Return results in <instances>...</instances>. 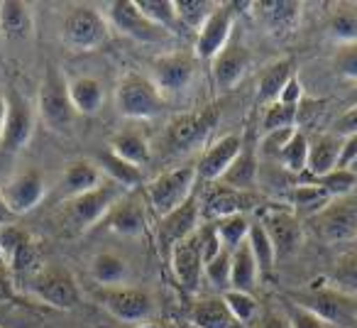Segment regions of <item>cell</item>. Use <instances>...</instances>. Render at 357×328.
<instances>
[{"instance_id": "cell-1", "label": "cell", "mask_w": 357, "mask_h": 328, "mask_svg": "<svg viewBox=\"0 0 357 328\" xmlns=\"http://www.w3.org/2000/svg\"><path fill=\"white\" fill-rule=\"evenodd\" d=\"M115 105H118V113L128 120H152L164 110L167 98L159 94V89L149 76L128 71L118 81Z\"/></svg>"}, {"instance_id": "cell-2", "label": "cell", "mask_w": 357, "mask_h": 328, "mask_svg": "<svg viewBox=\"0 0 357 328\" xmlns=\"http://www.w3.org/2000/svg\"><path fill=\"white\" fill-rule=\"evenodd\" d=\"M37 110L40 118L52 133L66 135L76 120V110L69 96V81L64 79L56 66H50L45 71V79L40 84V96H37Z\"/></svg>"}, {"instance_id": "cell-3", "label": "cell", "mask_w": 357, "mask_h": 328, "mask_svg": "<svg viewBox=\"0 0 357 328\" xmlns=\"http://www.w3.org/2000/svg\"><path fill=\"white\" fill-rule=\"evenodd\" d=\"M125 194H130V191H125L123 186L115 184V181L103 179V184L96 186V189L89 191V194H81V196H74V199L64 201L66 223H69L74 230H79V233L91 230L93 225H100V221L105 218V214H108Z\"/></svg>"}, {"instance_id": "cell-4", "label": "cell", "mask_w": 357, "mask_h": 328, "mask_svg": "<svg viewBox=\"0 0 357 328\" xmlns=\"http://www.w3.org/2000/svg\"><path fill=\"white\" fill-rule=\"evenodd\" d=\"M110 37V27L103 13L93 6H76L61 22V40L74 52H93Z\"/></svg>"}, {"instance_id": "cell-5", "label": "cell", "mask_w": 357, "mask_h": 328, "mask_svg": "<svg viewBox=\"0 0 357 328\" xmlns=\"http://www.w3.org/2000/svg\"><path fill=\"white\" fill-rule=\"evenodd\" d=\"M220 120L218 108H204L199 113H181L172 118L164 130V147L172 154H184L199 149L208 140Z\"/></svg>"}, {"instance_id": "cell-6", "label": "cell", "mask_w": 357, "mask_h": 328, "mask_svg": "<svg viewBox=\"0 0 357 328\" xmlns=\"http://www.w3.org/2000/svg\"><path fill=\"white\" fill-rule=\"evenodd\" d=\"M196 179H199L196 177V167L194 164H186V167L164 172L157 179L149 181L144 186V194H147V201L154 214L162 218V216L172 214L174 209H178L196 191Z\"/></svg>"}, {"instance_id": "cell-7", "label": "cell", "mask_w": 357, "mask_h": 328, "mask_svg": "<svg viewBox=\"0 0 357 328\" xmlns=\"http://www.w3.org/2000/svg\"><path fill=\"white\" fill-rule=\"evenodd\" d=\"M103 17L110 30H115L123 37H130L135 42H142V45H162V42H167L172 37L167 30L154 25L149 17H144L135 0H113V3H105Z\"/></svg>"}, {"instance_id": "cell-8", "label": "cell", "mask_w": 357, "mask_h": 328, "mask_svg": "<svg viewBox=\"0 0 357 328\" xmlns=\"http://www.w3.org/2000/svg\"><path fill=\"white\" fill-rule=\"evenodd\" d=\"M30 292L42 304L59 308V311H71L81 301L79 284L64 264H45L37 269L30 279Z\"/></svg>"}, {"instance_id": "cell-9", "label": "cell", "mask_w": 357, "mask_h": 328, "mask_svg": "<svg viewBox=\"0 0 357 328\" xmlns=\"http://www.w3.org/2000/svg\"><path fill=\"white\" fill-rule=\"evenodd\" d=\"M93 299L110 313L113 318L123 323H139L149 321L154 313V299L147 289L142 287H130V284H120V287H96Z\"/></svg>"}, {"instance_id": "cell-10", "label": "cell", "mask_w": 357, "mask_h": 328, "mask_svg": "<svg viewBox=\"0 0 357 328\" xmlns=\"http://www.w3.org/2000/svg\"><path fill=\"white\" fill-rule=\"evenodd\" d=\"M37 113L32 103L15 89L6 91V120L0 130V149L6 152H20L30 144L35 135Z\"/></svg>"}, {"instance_id": "cell-11", "label": "cell", "mask_w": 357, "mask_h": 328, "mask_svg": "<svg viewBox=\"0 0 357 328\" xmlns=\"http://www.w3.org/2000/svg\"><path fill=\"white\" fill-rule=\"evenodd\" d=\"M308 225L313 228V233L326 243H342V240L357 238V199L345 201V199H333L326 209H321L318 214H313L308 218Z\"/></svg>"}, {"instance_id": "cell-12", "label": "cell", "mask_w": 357, "mask_h": 328, "mask_svg": "<svg viewBox=\"0 0 357 328\" xmlns=\"http://www.w3.org/2000/svg\"><path fill=\"white\" fill-rule=\"evenodd\" d=\"M196 66H199V59H196L194 52H169V54H162L154 59L152 81L162 96L181 94L194 81Z\"/></svg>"}, {"instance_id": "cell-13", "label": "cell", "mask_w": 357, "mask_h": 328, "mask_svg": "<svg viewBox=\"0 0 357 328\" xmlns=\"http://www.w3.org/2000/svg\"><path fill=\"white\" fill-rule=\"evenodd\" d=\"M47 194V181H45V174H42L37 167H27L25 172L15 174L10 181L0 186V196L6 201V206L10 209L13 216H25L30 214L32 209L42 204Z\"/></svg>"}, {"instance_id": "cell-14", "label": "cell", "mask_w": 357, "mask_h": 328, "mask_svg": "<svg viewBox=\"0 0 357 328\" xmlns=\"http://www.w3.org/2000/svg\"><path fill=\"white\" fill-rule=\"evenodd\" d=\"M235 8H238L235 3H218V8L211 13L208 20L201 25L199 37H196V47H194L196 59L213 61L215 57L223 52V47L228 45L230 35H233Z\"/></svg>"}, {"instance_id": "cell-15", "label": "cell", "mask_w": 357, "mask_h": 328, "mask_svg": "<svg viewBox=\"0 0 357 328\" xmlns=\"http://www.w3.org/2000/svg\"><path fill=\"white\" fill-rule=\"evenodd\" d=\"M296 306H303L306 311L316 313L326 326H345L357 316V304L352 297L337 292V289H318L311 294L296 297Z\"/></svg>"}, {"instance_id": "cell-16", "label": "cell", "mask_w": 357, "mask_h": 328, "mask_svg": "<svg viewBox=\"0 0 357 328\" xmlns=\"http://www.w3.org/2000/svg\"><path fill=\"white\" fill-rule=\"evenodd\" d=\"M257 204H259L257 191L230 189V186H223L215 181V189H211L206 194V199L201 201V218L220 221V218H228V216L248 214Z\"/></svg>"}, {"instance_id": "cell-17", "label": "cell", "mask_w": 357, "mask_h": 328, "mask_svg": "<svg viewBox=\"0 0 357 328\" xmlns=\"http://www.w3.org/2000/svg\"><path fill=\"white\" fill-rule=\"evenodd\" d=\"M199 221H201V199L194 191L178 209L162 216V221H159V243L167 250H172L176 243H181V240H186L189 235H194L199 230Z\"/></svg>"}, {"instance_id": "cell-18", "label": "cell", "mask_w": 357, "mask_h": 328, "mask_svg": "<svg viewBox=\"0 0 357 328\" xmlns=\"http://www.w3.org/2000/svg\"><path fill=\"white\" fill-rule=\"evenodd\" d=\"M169 253H172V272L178 287L189 294H196L204 282V255H201L196 233L176 243Z\"/></svg>"}, {"instance_id": "cell-19", "label": "cell", "mask_w": 357, "mask_h": 328, "mask_svg": "<svg viewBox=\"0 0 357 328\" xmlns=\"http://www.w3.org/2000/svg\"><path fill=\"white\" fill-rule=\"evenodd\" d=\"M259 225L267 230L277 258H289V255H294L303 240L301 223H298L296 216L287 209H272L269 214L262 216Z\"/></svg>"}, {"instance_id": "cell-20", "label": "cell", "mask_w": 357, "mask_h": 328, "mask_svg": "<svg viewBox=\"0 0 357 328\" xmlns=\"http://www.w3.org/2000/svg\"><path fill=\"white\" fill-rule=\"evenodd\" d=\"M100 225L123 238H142L147 233V214H144L142 201L135 196V191L125 194L113 209L105 214Z\"/></svg>"}, {"instance_id": "cell-21", "label": "cell", "mask_w": 357, "mask_h": 328, "mask_svg": "<svg viewBox=\"0 0 357 328\" xmlns=\"http://www.w3.org/2000/svg\"><path fill=\"white\" fill-rule=\"evenodd\" d=\"M252 64L250 50L240 40H230L223 47L218 57L213 59V84L220 94H228L230 89L240 84V79L245 76V71Z\"/></svg>"}, {"instance_id": "cell-22", "label": "cell", "mask_w": 357, "mask_h": 328, "mask_svg": "<svg viewBox=\"0 0 357 328\" xmlns=\"http://www.w3.org/2000/svg\"><path fill=\"white\" fill-rule=\"evenodd\" d=\"M240 147H243V133H230L215 140L199 159L196 167V177L204 181H220V177L228 172V167L235 162Z\"/></svg>"}, {"instance_id": "cell-23", "label": "cell", "mask_w": 357, "mask_h": 328, "mask_svg": "<svg viewBox=\"0 0 357 328\" xmlns=\"http://www.w3.org/2000/svg\"><path fill=\"white\" fill-rule=\"evenodd\" d=\"M259 181V164H257V149H255V140L250 133H243V147H240L235 162L228 167L218 184L230 186V189L240 191H255Z\"/></svg>"}, {"instance_id": "cell-24", "label": "cell", "mask_w": 357, "mask_h": 328, "mask_svg": "<svg viewBox=\"0 0 357 328\" xmlns=\"http://www.w3.org/2000/svg\"><path fill=\"white\" fill-rule=\"evenodd\" d=\"M301 8L303 6L298 0H259L252 6V10L272 35H287L296 30L301 20Z\"/></svg>"}, {"instance_id": "cell-25", "label": "cell", "mask_w": 357, "mask_h": 328, "mask_svg": "<svg viewBox=\"0 0 357 328\" xmlns=\"http://www.w3.org/2000/svg\"><path fill=\"white\" fill-rule=\"evenodd\" d=\"M35 32V17L22 0H3L0 3V37L13 42H25Z\"/></svg>"}, {"instance_id": "cell-26", "label": "cell", "mask_w": 357, "mask_h": 328, "mask_svg": "<svg viewBox=\"0 0 357 328\" xmlns=\"http://www.w3.org/2000/svg\"><path fill=\"white\" fill-rule=\"evenodd\" d=\"M340 152H342V137L328 133L316 137L313 142H308V162L306 172L308 177H323L328 172L337 170L340 164Z\"/></svg>"}, {"instance_id": "cell-27", "label": "cell", "mask_w": 357, "mask_h": 328, "mask_svg": "<svg viewBox=\"0 0 357 328\" xmlns=\"http://www.w3.org/2000/svg\"><path fill=\"white\" fill-rule=\"evenodd\" d=\"M103 179L105 177L100 174L96 162H91V159H74V162L66 164L64 177H61V189H64L66 199H74V196L93 191L96 186L103 184Z\"/></svg>"}, {"instance_id": "cell-28", "label": "cell", "mask_w": 357, "mask_h": 328, "mask_svg": "<svg viewBox=\"0 0 357 328\" xmlns=\"http://www.w3.org/2000/svg\"><path fill=\"white\" fill-rule=\"evenodd\" d=\"M108 149L113 154H118L120 159H125V162L135 164V167H144L152 159L147 137L135 128H125L120 133H115L108 142Z\"/></svg>"}, {"instance_id": "cell-29", "label": "cell", "mask_w": 357, "mask_h": 328, "mask_svg": "<svg viewBox=\"0 0 357 328\" xmlns=\"http://www.w3.org/2000/svg\"><path fill=\"white\" fill-rule=\"evenodd\" d=\"M96 167L100 170V174L105 179L120 184L125 191H135L137 186H142V170L135 167V164L120 159L118 154H113L110 149H103L96 159Z\"/></svg>"}, {"instance_id": "cell-30", "label": "cell", "mask_w": 357, "mask_h": 328, "mask_svg": "<svg viewBox=\"0 0 357 328\" xmlns=\"http://www.w3.org/2000/svg\"><path fill=\"white\" fill-rule=\"evenodd\" d=\"M189 321L194 328H233L238 323L220 297L199 299L191 306Z\"/></svg>"}, {"instance_id": "cell-31", "label": "cell", "mask_w": 357, "mask_h": 328, "mask_svg": "<svg viewBox=\"0 0 357 328\" xmlns=\"http://www.w3.org/2000/svg\"><path fill=\"white\" fill-rule=\"evenodd\" d=\"M257 279H259L257 262H255L252 250H250L248 240H245L240 248L233 250V260H230V289L252 294V289L257 287Z\"/></svg>"}, {"instance_id": "cell-32", "label": "cell", "mask_w": 357, "mask_h": 328, "mask_svg": "<svg viewBox=\"0 0 357 328\" xmlns=\"http://www.w3.org/2000/svg\"><path fill=\"white\" fill-rule=\"evenodd\" d=\"M69 96L74 110L79 115H96L103 108V86L98 79L91 76H79V79L69 81Z\"/></svg>"}, {"instance_id": "cell-33", "label": "cell", "mask_w": 357, "mask_h": 328, "mask_svg": "<svg viewBox=\"0 0 357 328\" xmlns=\"http://www.w3.org/2000/svg\"><path fill=\"white\" fill-rule=\"evenodd\" d=\"M91 277L100 287H120L128 279V262L113 253H100L91 260Z\"/></svg>"}, {"instance_id": "cell-34", "label": "cell", "mask_w": 357, "mask_h": 328, "mask_svg": "<svg viewBox=\"0 0 357 328\" xmlns=\"http://www.w3.org/2000/svg\"><path fill=\"white\" fill-rule=\"evenodd\" d=\"M294 74H296V66H294L291 59L274 61V64L262 74V79H259V100H264V103L279 100L284 86L289 84V79H291Z\"/></svg>"}, {"instance_id": "cell-35", "label": "cell", "mask_w": 357, "mask_h": 328, "mask_svg": "<svg viewBox=\"0 0 357 328\" xmlns=\"http://www.w3.org/2000/svg\"><path fill=\"white\" fill-rule=\"evenodd\" d=\"M298 177H301V184L318 186V189L326 191L331 199H345L357 186V174L352 170H333L323 177H308V174H298Z\"/></svg>"}, {"instance_id": "cell-36", "label": "cell", "mask_w": 357, "mask_h": 328, "mask_svg": "<svg viewBox=\"0 0 357 328\" xmlns=\"http://www.w3.org/2000/svg\"><path fill=\"white\" fill-rule=\"evenodd\" d=\"M279 162L289 174H303L308 162V140L301 130H294L291 137L284 142L282 152H279Z\"/></svg>"}, {"instance_id": "cell-37", "label": "cell", "mask_w": 357, "mask_h": 328, "mask_svg": "<svg viewBox=\"0 0 357 328\" xmlns=\"http://www.w3.org/2000/svg\"><path fill=\"white\" fill-rule=\"evenodd\" d=\"M215 8H218V3H213V0H174L178 25L191 27V30H201V25L208 20Z\"/></svg>"}, {"instance_id": "cell-38", "label": "cell", "mask_w": 357, "mask_h": 328, "mask_svg": "<svg viewBox=\"0 0 357 328\" xmlns=\"http://www.w3.org/2000/svg\"><path fill=\"white\" fill-rule=\"evenodd\" d=\"M248 245H250V250H252V258H255V262H257L259 274L272 272L274 262H277V253H274V245H272V240H269L267 230L259 223H250Z\"/></svg>"}, {"instance_id": "cell-39", "label": "cell", "mask_w": 357, "mask_h": 328, "mask_svg": "<svg viewBox=\"0 0 357 328\" xmlns=\"http://www.w3.org/2000/svg\"><path fill=\"white\" fill-rule=\"evenodd\" d=\"M215 233H218V238H220V245L233 253L235 248H240V245L248 240V233H250L248 214L228 216V218L215 221Z\"/></svg>"}, {"instance_id": "cell-40", "label": "cell", "mask_w": 357, "mask_h": 328, "mask_svg": "<svg viewBox=\"0 0 357 328\" xmlns=\"http://www.w3.org/2000/svg\"><path fill=\"white\" fill-rule=\"evenodd\" d=\"M137 8L144 17H149L154 25L167 30L169 35H174V30L181 27L176 20V10H174V0H137Z\"/></svg>"}, {"instance_id": "cell-41", "label": "cell", "mask_w": 357, "mask_h": 328, "mask_svg": "<svg viewBox=\"0 0 357 328\" xmlns=\"http://www.w3.org/2000/svg\"><path fill=\"white\" fill-rule=\"evenodd\" d=\"M220 299L225 301L228 311L233 313V318L238 323H250V321H255V318H257L259 304H257V299H255L252 294L228 289V292H223V297H220Z\"/></svg>"}, {"instance_id": "cell-42", "label": "cell", "mask_w": 357, "mask_h": 328, "mask_svg": "<svg viewBox=\"0 0 357 328\" xmlns=\"http://www.w3.org/2000/svg\"><path fill=\"white\" fill-rule=\"evenodd\" d=\"M296 118H298V105H287V103L274 100V103H269L267 110H264V118H262L264 135L279 133V130H291Z\"/></svg>"}, {"instance_id": "cell-43", "label": "cell", "mask_w": 357, "mask_h": 328, "mask_svg": "<svg viewBox=\"0 0 357 328\" xmlns=\"http://www.w3.org/2000/svg\"><path fill=\"white\" fill-rule=\"evenodd\" d=\"M333 282H335L337 292L347 294V297L357 294V250L337 258L335 267H333Z\"/></svg>"}, {"instance_id": "cell-44", "label": "cell", "mask_w": 357, "mask_h": 328, "mask_svg": "<svg viewBox=\"0 0 357 328\" xmlns=\"http://www.w3.org/2000/svg\"><path fill=\"white\" fill-rule=\"evenodd\" d=\"M289 201H291L296 209L308 211V214L313 216L321 209H326L333 199L326 194V191L318 189V186H313V184H296L291 189V194H289Z\"/></svg>"}, {"instance_id": "cell-45", "label": "cell", "mask_w": 357, "mask_h": 328, "mask_svg": "<svg viewBox=\"0 0 357 328\" xmlns=\"http://www.w3.org/2000/svg\"><path fill=\"white\" fill-rule=\"evenodd\" d=\"M230 260H233V253L230 250H220L211 262H206L204 267V277L213 284L220 292H228L230 289Z\"/></svg>"}, {"instance_id": "cell-46", "label": "cell", "mask_w": 357, "mask_h": 328, "mask_svg": "<svg viewBox=\"0 0 357 328\" xmlns=\"http://www.w3.org/2000/svg\"><path fill=\"white\" fill-rule=\"evenodd\" d=\"M333 64L342 79L357 81V40L355 42H340L333 52Z\"/></svg>"}, {"instance_id": "cell-47", "label": "cell", "mask_w": 357, "mask_h": 328, "mask_svg": "<svg viewBox=\"0 0 357 328\" xmlns=\"http://www.w3.org/2000/svg\"><path fill=\"white\" fill-rule=\"evenodd\" d=\"M331 35L340 42L357 40V13L355 10H337L331 20Z\"/></svg>"}, {"instance_id": "cell-48", "label": "cell", "mask_w": 357, "mask_h": 328, "mask_svg": "<svg viewBox=\"0 0 357 328\" xmlns=\"http://www.w3.org/2000/svg\"><path fill=\"white\" fill-rule=\"evenodd\" d=\"M289 326L291 328H328L316 313L306 311V308L296 306V304L289 306Z\"/></svg>"}, {"instance_id": "cell-49", "label": "cell", "mask_w": 357, "mask_h": 328, "mask_svg": "<svg viewBox=\"0 0 357 328\" xmlns=\"http://www.w3.org/2000/svg\"><path fill=\"white\" fill-rule=\"evenodd\" d=\"M352 133H357V105L345 110V113L333 123V135H337V137H347V135H352Z\"/></svg>"}, {"instance_id": "cell-50", "label": "cell", "mask_w": 357, "mask_h": 328, "mask_svg": "<svg viewBox=\"0 0 357 328\" xmlns=\"http://www.w3.org/2000/svg\"><path fill=\"white\" fill-rule=\"evenodd\" d=\"M301 98H303V86L298 81V76L294 74L289 79V84L284 86L282 96H279V103H287V105H301Z\"/></svg>"}, {"instance_id": "cell-51", "label": "cell", "mask_w": 357, "mask_h": 328, "mask_svg": "<svg viewBox=\"0 0 357 328\" xmlns=\"http://www.w3.org/2000/svg\"><path fill=\"white\" fill-rule=\"evenodd\" d=\"M15 301V287H13L10 269L0 262V304Z\"/></svg>"}, {"instance_id": "cell-52", "label": "cell", "mask_w": 357, "mask_h": 328, "mask_svg": "<svg viewBox=\"0 0 357 328\" xmlns=\"http://www.w3.org/2000/svg\"><path fill=\"white\" fill-rule=\"evenodd\" d=\"M257 328H291V326H289V318L279 316V313H264L259 318Z\"/></svg>"}, {"instance_id": "cell-53", "label": "cell", "mask_w": 357, "mask_h": 328, "mask_svg": "<svg viewBox=\"0 0 357 328\" xmlns=\"http://www.w3.org/2000/svg\"><path fill=\"white\" fill-rule=\"evenodd\" d=\"M15 221H17V216L10 214V209H8L3 196H0V225H10V223H15Z\"/></svg>"}, {"instance_id": "cell-54", "label": "cell", "mask_w": 357, "mask_h": 328, "mask_svg": "<svg viewBox=\"0 0 357 328\" xmlns=\"http://www.w3.org/2000/svg\"><path fill=\"white\" fill-rule=\"evenodd\" d=\"M3 120H6V94L0 91V130H3Z\"/></svg>"}, {"instance_id": "cell-55", "label": "cell", "mask_w": 357, "mask_h": 328, "mask_svg": "<svg viewBox=\"0 0 357 328\" xmlns=\"http://www.w3.org/2000/svg\"><path fill=\"white\" fill-rule=\"evenodd\" d=\"M132 328H159V323H154V321H139V323H135Z\"/></svg>"}, {"instance_id": "cell-56", "label": "cell", "mask_w": 357, "mask_h": 328, "mask_svg": "<svg viewBox=\"0 0 357 328\" xmlns=\"http://www.w3.org/2000/svg\"><path fill=\"white\" fill-rule=\"evenodd\" d=\"M350 170H352V172H355V174H357V159H355V164H352Z\"/></svg>"}, {"instance_id": "cell-57", "label": "cell", "mask_w": 357, "mask_h": 328, "mask_svg": "<svg viewBox=\"0 0 357 328\" xmlns=\"http://www.w3.org/2000/svg\"><path fill=\"white\" fill-rule=\"evenodd\" d=\"M355 250H357V238H355Z\"/></svg>"}, {"instance_id": "cell-58", "label": "cell", "mask_w": 357, "mask_h": 328, "mask_svg": "<svg viewBox=\"0 0 357 328\" xmlns=\"http://www.w3.org/2000/svg\"><path fill=\"white\" fill-rule=\"evenodd\" d=\"M355 100H357V98H355ZM355 105H357V103H355Z\"/></svg>"}, {"instance_id": "cell-59", "label": "cell", "mask_w": 357, "mask_h": 328, "mask_svg": "<svg viewBox=\"0 0 357 328\" xmlns=\"http://www.w3.org/2000/svg\"><path fill=\"white\" fill-rule=\"evenodd\" d=\"M0 262H3V260H0Z\"/></svg>"}]
</instances>
